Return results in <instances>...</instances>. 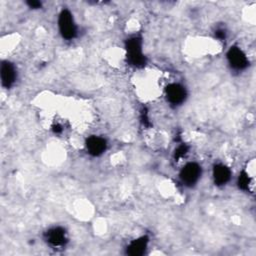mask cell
<instances>
[{
	"label": "cell",
	"instance_id": "obj_4",
	"mask_svg": "<svg viewBox=\"0 0 256 256\" xmlns=\"http://www.w3.org/2000/svg\"><path fill=\"white\" fill-rule=\"evenodd\" d=\"M127 52L128 58L131 64L135 66H142L144 64V55L142 52L141 41L137 37H133L129 39L127 43Z\"/></svg>",
	"mask_w": 256,
	"mask_h": 256
},
{
	"label": "cell",
	"instance_id": "obj_9",
	"mask_svg": "<svg viewBox=\"0 0 256 256\" xmlns=\"http://www.w3.org/2000/svg\"><path fill=\"white\" fill-rule=\"evenodd\" d=\"M212 175H213L214 183L218 186H222V185H225L230 180L231 172H230V169L226 165L216 164L213 167Z\"/></svg>",
	"mask_w": 256,
	"mask_h": 256
},
{
	"label": "cell",
	"instance_id": "obj_7",
	"mask_svg": "<svg viewBox=\"0 0 256 256\" xmlns=\"http://www.w3.org/2000/svg\"><path fill=\"white\" fill-rule=\"evenodd\" d=\"M16 69L10 62H3L1 65V82L6 88L11 87L16 80Z\"/></svg>",
	"mask_w": 256,
	"mask_h": 256
},
{
	"label": "cell",
	"instance_id": "obj_2",
	"mask_svg": "<svg viewBox=\"0 0 256 256\" xmlns=\"http://www.w3.org/2000/svg\"><path fill=\"white\" fill-rule=\"evenodd\" d=\"M201 176V167L195 162H189L184 165L180 171V179L183 184L192 186L196 184Z\"/></svg>",
	"mask_w": 256,
	"mask_h": 256
},
{
	"label": "cell",
	"instance_id": "obj_8",
	"mask_svg": "<svg viewBox=\"0 0 256 256\" xmlns=\"http://www.w3.org/2000/svg\"><path fill=\"white\" fill-rule=\"evenodd\" d=\"M86 148L91 155H101L106 149V141L100 136H90L87 139Z\"/></svg>",
	"mask_w": 256,
	"mask_h": 256
},
{
	"label": "cell",
	"instance_id": "obj_1",
	"mask_svg": "<svg viewBox=\"0 0 256 256\" xmlns=\"http://www.w3.org/2000/svg\"><path fill=\"white\" fill-rule=\"evenodd\" d=\"M58 28L63 38L71 40L77 34V26L69 10H63L58 17Z\"/></svg>",
	"mask_w": 256,
	"mask_h": 256
},
{
	"label": "cell",
	"instance_id": "obj_5",
	"mask_svg": "<svg viewBox=\"0 0 256 256\" xmlns=\"http://www.w3.org/2000/svg\"><path fill=\"white\" fill-rule=\"evenodd\" d=\"M227 60L229 65L236 70H243L248 65L247 55L237 46H233L227 52Z\"/></svg>",
	"mask_w": 256,
	"mask_h": 256
},
{
	"label": "cell",
	"instance_id": "obj_3",
	"mask_svg": "<svg viewBox=\"0 0 256 256\" xmlns=\"http://www.w3.org/2000/svg\"><path fill=\"white\" fill-rule=\"evenodd\" d=\"M165 96L167 101L172 105L182 104L187 96L186 89L179 83H170L165 88Z\"/></svg>",
	"mask_w": 256,
	"mask_h": 256
},
{
	"label": "cell",
	"instance_id": "obj_11",
	"mask_svg": "<svg viewBox=\"0 0 256 256\" xmlns=\"http://www.w3.org/2000/svg\"><path fill=\"white\" fill-rule=\"evenodd\" d=\"M187 153V148L186 146L184 145H181L177 148V150L175 151V158L177 159H180V158H183Z\"/></svg>",
	"mask_w": 256,
	"mask_h": 256
},
{
	"label": "cell",
	"instance_id": "obj_6",
	"mask_svg": "<svg viewBox=\"0 0 256 256\" xmlns=\"http://www.w3.org/2000/svg\"><path fill=\"white\" fill-rule=\"evenodd\" d=\"M46 241L52 247H61L67 241L66 232L62 227H53L46 233Z\"/></svg>",
	"mask_w": 256,
	"mask_h": 256
},
{
	"label": "cell",
	"instance_id": "obj_10",
	"mask_svg": "<svg viewBox=\"0 0 256 256\" xmlns=\"http://www.w3.org/2000/svg\"><path fill=\"white\" fill-rule=\"evenodd\" d=\"M147 242H148V240L146 237H139L137 239L132 240L127 247L128 254L133 255V256L142 255L146 250Z\"/></svg>",
	"mask_w": 256,
	"mask_h": 256
}]
</instances>
